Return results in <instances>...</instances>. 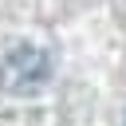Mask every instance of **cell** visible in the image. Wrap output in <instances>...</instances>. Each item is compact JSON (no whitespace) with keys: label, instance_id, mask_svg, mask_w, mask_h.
Wrapping results in <instances>:
<instances>
[{"label":"cell","instance_id":"cell-1","mask_svg":"<svg viewBox=\"0 0 126 126\" xmlns=\"http://www.w3.org/2000/svg\"><path fill=\"white\" fill-rule=\"evenodd\" d=\"M51 75V59L47 51L32 47V43H20L16 51H8L4 67H0V79H4V91L12 94H35Z\"/></svg>","mask_w":126,"mask_h":126}]
</instances>
